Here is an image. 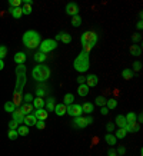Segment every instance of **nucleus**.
I'll return each mask as SVG.
<instances>
[{
    "instance_id": "obj_1",
    "label": "nucleus",
    "mask_w": 143,
    "mask_h": 156,
    "mask_svg": "<svg viewBox=\"0 0 143 156\" xmlns=\"http://www.w3.org/2000/svg\"><path fill=\"white\" fill-rule=\"evenodd\" d=\"M22 42H23V45L27 49H36V47H39L40 43H42V37H40V34L36 30H27L25 34H23V37H22Z\"/></svg>"
},
{
    "instance_id": "obj_2",
    "label": "nucleus",
    "mask_w": 143,
    "mask_h": 156,
    "mask_svg": "<svg viewBox=\"0 0 143 156\" xmlns=\"http://www.w3.org/2000/svg\"><path fill=\"white\" fill-rule=\"evenodd\" d=\"M89 66H90L89 53H86V52L79 53V56L74 59V62H73V67H74V70H77L79 73H85V72L89 70Z\"/></svg>"
},
{
    "instance_id": "obj_3",
    "label": "nucleus",
    "mask_w": 143,
    "mask_h": 156,
    "mask_svg": "<svg viewBox=\"0 0 143 156\" xmlns=\"http://www.w3.org/2000/svg\"><path fill=\"white\" fill-rule=\"evenodd\" d=\"M50 67L46 65H36L33 67L32 70V76L34 80H37V82H45L47 79L50 78Z\"/></svg>"
},
{
    "instance_id": "obj_4",
    "label": "nucleus",
    "mask_w": 143,
    "mask_h": 156,
    "mask_svg": "<svg viewBox=\"0 0 143 156\" xmlns=\"http://www.w3.org/2000/svg\"><path fill=\"white\" fill-rule=\"evenodd\" d=\"M98 42H99V34L96 32H93V30L85 32L80 36V43H82V45H89L92 49L98 45Z\"/></svg>"
},
{
    "instance_id": "obj_5",
    "label": "nucleus",
    "mask_w": 143,
    "mask_h": 156,
    "mask_svg": "<svg viewBox=\"0 0 143 156\" xmlns=\"http://www.w3.org/2000/svg\"><path fill=\"white\" fill-rule=\"evenodd\" d=\"M40 50L39 52H42V53H50V52H53L56 47H57V42L54 39H45V40H42V43H40Z\"/></svg>"
},
{
    "instance_id": "obj_6",
    "label": "nucleus",
    "mask_w": 143,
    "mask_h": 156,
    "mask_svg": "<svg viewBox=\"0 0 143 156\" xmlns=\"http://www.w3.org/2000/svg\"><path fill=\"white\" fill-rule=\"evenodd\" d=\"M66 113L72 117H77V116H82V104H77V103H72L69 106H66Z\"/></svg>"
},
{
    "instance_id": "obj_7",
    "label": "nucleus",
    "mask_w": 143,
    "mask_h": 156,
    "mask_svg": "<svg viewBox=\"0 0 143 156\" xmlns=\"http://www.w3.org/2000/svg\"><path fill=\"white\" fill-rule=\"evenodd\" d=\"M92 122H93V117L92 116H77L74 117V120H73V125L76 126V128H79V129H85L87 125H90Z\"/></svg>"
},
{
    "instance_id": "obj_8",
    "label": "nucleus",
    "mask_w": 143,
    "mask_h": 156,
    "mask_svg": "<svg viewBox=\"0 0 143 156\" xmlns=\"http://www.w3.org/2000/svg\"><path fill=\"white\" fill-rule=\"evenodd\" d=\"M79 10H80V7H79L77 3H74V1H69L67 4H66V14H69V16H76L79 14Z\"/></svg>"
},
{
    "instance_id": "obj_9",
    "label": "nucleus",
    "mask_w": 143,
    "mask_h": 156,
    "mask_svg": "<svg viewBox=\"0 0 143 156\" xmlns=\"http://www.w3.org/2000/svg\"><path fill=\"white\" fill-rule=\"evenodd\" d=\"M54 40H56V42H63L65 45H67V43H70L72 42V36L66 32H59L57 34H56Z\"/></svg>"
},
{
    "instance_id": "obj_10",
    "label": "nucleus",
    "mask_w": 143,
    "mask_h": 156,
    "mask_svg": "<svg viewBox=\"0 0 143 156\" xmlns=\"http://www.w3.org/2000/svg\"><path fill=\"white\" fill-rule=\"evenodd\" d=\"M33 115L36 116V119H37V120H46V119H47V116H49V112L46 110L45 107H42V109H36Z\"/></svg>"
},
{
    "instance_id": "obj_11",
    "label": "nucleus",
    "mask_w": 143,
    "mask_h": 156,
    "mask_svg": "<svg viewBox=\"0 0 143 156\" xmlns=\"http://www.w3.org/2000/svg\"><path fill=\"white\" fill-rule=\"evenodd\" d=\"M12 119H13L14 122H17L19 125H22L23 120H25V115H23V112L20 110V109H16V110L12 113Z\"/></svg>"
},
{
    "instance_id": "obj_12",
    "label": "nucleus",
    "mask_w": 143,
    "mask_h": 156,
    "mask_svg": "<svg viewBox=\"0 0 143 156\" xmlns=\"http://www.w3.org/2000/svg\"><path fill=\"white\" fill-rule=\"evenodd\" d=\"M26 59H27L26 53H23V52H17L16 54H14L13 60H14V63H16V65H25Z\"/></svg>"
},
{
    "instance_id": "obj_13",
    "label": "nucleus",
    "mask_w": 143,
    "mask_h": 156,
    "mask_svg": "<svg viewBox=\"0 0 143 156\" xmlns=\"http://www.w3.org/2000/svg\"><path fill=\"white\" fill-rule=\"evenodd\" d=\"M99 83V79L96 75H93V73H90L89 76H86V85L89 86V87H95V86Z\"/></svg>"
},
{
    "instance_id": "obj_14",
    "label": "nucleus",
    "mask_w": 143,
    "mask_h": 156,
    "mask_svg": "<svg viewBox=\"0 0 143 156\" xmlns=\"http://www.w3.org/2000/svg\"><path fill=\"white\" fill-rule=\"evenodd\" d=\"M36 122H37V119H36V116H34L33 113H30V115H26V116H25V120H23L25 126H27V128L34 126V125H36Z\"/></svg>"
},
{
    "instance_id": "obj_15",
    "label": "nucleus",
    "mask_w": 143,
    "mask_h": 156,
    "mask_svg": "<svg viewBox=\"0 0 143 156\" xmlns=\"http://www.w3.org/2000/svg\"><path fill=\"white\" fill-rule=\"evenodd\" d=\"M124 129H126V132L135 133V132H139V130H140V126H139V123H137V122H133V123H126Z\"/></svg>"
},
{
    "instance_id": "obj_16",
    "label": "nucleus",
    "mask_w": 143,
    "mask_h": 156,
    "mask_svg": "<svg viewBox=\"0 0 143 156\" xmlns=\"http://www.w3.org/2000/svg\"><path fill=\"white\" fill-rule=\"evenodd\" d=\"M89 86L86 85V83H83V85H79L77 86V95L79 96H82V98H85V96H87V93H89Z\"/></svg>"
},
{
    "instance_id": "obj_17",
    "label": "nucleus",
    "mask_w": 143,
    "mask_h": 156,
    "mask_svg": "<svg viewBox=\"0 0 143 156\" xmlns=\"http://www.w3.org/2000/svg\"><path fill=\"white\" fill-rule=\"evenodd\" d=\"M20 110L23 112V115L26 116V115H30L33 110H34V107H33L32 103H23L20 106Z\"/></svg>"
},
{
    "instance_id": "obj_18",
    "label": "nucleus",
    "mask_w": 143,
    "mask_h": 156,
    "mask_svg": "<svg viewBox=\"0 0 143 156\" xmlns=\"http://www.w3.org/2000/svg\"><path fill=\"white\" fill-rule=\"evenodd\" d=\"M54 106H56L54 98H47V100H45V109L47 112H53L54 110Z\"/></svg>"
},
{
    "instance_id": "obj_19",
    "label": "nucleus",
    "mask_w": 143,
    "mask_h": 156,
    "mask_svg": "<svg viewBox=\"0 0 143 156\" xmlns=\"http://www.w3.org/2000/svg\"><path fill=\"white\" fill-rule=\"evenodd\" d=\"M9 13L12 14L14 19H20V17L23 16V13H22V7H10V9H9Z\"/></svg>"
},
{
    "instance_id": "obj_20",
    "label": "nucleus",
    "mask_w": 143,
    "mask_h": 156,
    "mask_svg": "<svg viewBox=\"0 0 143 156\" xmlns=\"http://www.w3.org/2000/svg\"><path fill=\"white\" fill-rule=\"evenodd\" d=\"M54 113L57 115V116H63V115H66V104L63 103H59L54 106Z\"/></svg>"
},
{
    "instance_id": "obj_21",
    "label": "nucleus",
    "mask_w": 143,
    "mask_h": 156,
    "mask_svg": "<svg viewBox=\"0 0 143 156\" xmlns=\"http://www.w3.org/2000/svg\"><path fill=\"white\" fill-rule=\"evenodd\" d=\"M32 104H33L34 109H42V107H45V99L43 98H34Z\"/></svg>"
},
{
    "instance_id": "obj_22",
    "label": "nucleus",
    "mask_w": 143,
    "mask_h": 156,
    "mask_svg": "<svg viewBox=\"0 0 143 156\" xmlns=\"http://www.w3.org/2000/svg\"><path fill=\"white\" fill-rule=\"evenodd\" d=\"M72 103H74V95L73 93H66L65 98H63V104L69 106Z\"/></svg>"
},
{
    "instance_id": "obj_23",
    "label": "nucleus",
    "mask_w": 143,
    "mask_h": 156,
    "mask_svg": "<svg viewBox=\"0 0 143 156\" xmlns=\"http://www.w3.org/2000/svg\"><path fill=\"white\" fill-rule=\"evenodd\" d=\"M104 140H106V143L107 145H110V146H113V145H116V136L115 135H112V133H106L104 135Z\"/></svg>"
},
{
    "instance_id": "obj_24",
    "label": "nucleus",
    "mask_w": 143,
    "mask_h": 156,
    "mask_svg": "<svg viewBox=\"0 0 143 156\" xmlns=\"http://www.w3.org/2000/svg\"><path fill=\"white\" fill-rule=\"evenodd\" d=\"M133 76H135V72L132 70V69H123V72H122V78L124 80H130Z\"/></svg>"
},
{
    "instance_id": "obj_25",
    "label": "nucleus",
    "mask_w": 143,
    "mask_h": 156,
    "mask_svg": "<svg viewBox=\"0 0 143 156\" xmlns=\"http://www.w3.org/2000/svg\"><path fill=\"white\" fill-rule=\"evenodd\" d=\"M33 59H34V62H37V63H40V65H43V62L46 60V54L45 53H42V52H37V53H34Z\"/></svg>"
},
{
    "instance_id": "obj_26",
    "label": "nucleus",
    "mask_w": 143,
    "mask_h": 156,
    "mask_svg": "<svg viewBox=\"0 0 143 156\" xmlns=\"http://www.w3.org/2000/svg\"><path fill=\"white\" fill-rule=\"evenodd\" d=\"M124 119H126V123H133V122L137 120V115L135 112H129V113L124 116Z\"/></svg>"
},
{
    "instance_id": "obj_27",
    "label": "nucleus",
    "mask_w": 143,
    "mask_h": 156,
    "mask_svg": "<svg viewBox=\"0 0 143 156\" xmlns=\"http://www.w3.org/2000/svg\"><path fill=\"white\" fill-rule=\"evenodd\" d=\"M82 110H83V113L90 115L92 112H93V103H90V102H86V103H83V104H82Z\"/></svg>"
},
{
    "instance_id": "obj_28",
    "label": "nucleus",
    "mask_w": 143,
    "mask_h": 156,
    "mask_svg": "<svg viewBox=\"0 0 143 156\" xmlns=\"http://www.w3.org/2000/svg\"><path fill=\"white\" fill-rule=\"evenodd\" d=\"M16 130H17L19 136H27V135H29V128L25 126V125H19V128Z\"/></svg>"
},
{
    "instance_id": "obj_29",
    "label": "nucleus",
    "mask_w": 143,
    "mask_h": 156,
    "mask_svg": "<svg viewBox=\"0 0 143 156\" xmlns=\"http://www.w3.org/2000/svg\"><path fill=\"white\" fill-rule=\"evenodd\" d=\"M4 110H6L7 113H13V112L16 110V104H14L12 100H9V102L4 103Z\"/></svg>"
},
{
    "instance_id": "obj_30",
    "label": "nucleus",
    "mask_w": 143,
    "mask_h": 156,
    "mask_svg": "<svg viewBox=\"0 0 143 156\" xmlns=\"http://www.w3.org/2000/svg\"><path fill=\"white\" fill-rule=\"evenodd\" d=\"M115 122H116V125L119 128H124V126H126V119H124L123 115H117L116 119H115Z\"/></svg>"
},
{
    "instance_id": "obj_31",
    "label": "nucleus",
    "mask_w": 143,
    "mask_h": 156,
    "mask_svg": "<svg viewBox=\"0 0 143 156\" xmlns=\"http://www.w3.org/2000/svg\"><path fill=\"white\" fill-rule=\"evenodd\" d=\"M116 106H117V100H116V99H107V100H106V107H107L109 110H113Z\"/></svg>"
},
{
    "instance_id": "obj_32",
    "label": "nucleus",
    "mask_w": 143,
    "mask_h": 156,
    "mask_svg": "<svg viewBox=\"0 0 143 156\" xmlns=\"http://www.w3.org/2000/svg\"><path fill=\"white\" fill-rule=\"evenodd\" d=\"M80 25H82V17H80L79 14L73 16V17H72V26H73V27H79Z\"/></svg>"
},
{
    "instance_id": "obj_33",
    "label": "nucleus",
    "mask_w": 143,
    "mask_h": 156,
    "mask_svg": "<svg viewBox=\"0 0 143 156\" xmlns=\"http://www.w3.org/2000/svg\"><path fill=\"white\" fill-rule=\"evenodd\" d=\"M130 53H132L133 56H140V54H142V49H140L139 46L133 45L132 47H130Z\"/></svg>"
},
{
    "instance_id": "obj_34",
    "label": "nucleus",
    "mask_w": 143,
    "mask_h": 156,
    "mask_svg": "<svg viewBox=\"0 0 143 156\" xmlns=\"http://www.w3.org/2000/svg\"><path fill=\"white\" fill-rule=\"evenodd\" d=\"M126 135H127V132H126V129L124 128H119V130L116 132V139H123V137H126Z\"/></svg>"
},
{
    "instance_id": "obj_35",
    "label": "nucleus",
    "mask_w": 143,
    "mask_h": 156,
    "mask_svg": "<svg viewBox=\"0 0 143 156\" xmlns=\"http://www.w3.org/2000/svg\"><path fill=\"white\" fill-rule=\"evenodd\" d=\"M7 137L10 139V140H16L17 137H19V133H17V130H10L7 132Z\"/></svg>"
},
{
    "instance_id": "obj_36",
    "label": "nucleus",
    "mask_w": 143,
    "mask_h": 156,
    "mask_svg": "<svg viewBox=\"0 0 143 156\" xmlns=\"http://www.w3.org/2000/svg\"><path fill=\"white\" fill-rule=\"evenodd\" d=\"M95 103L98 104V106H106V99L103 96H98L96 100H95Z\"/></svg>"
},
{
    "instance_id": "obj_37",
    "label": "nucleus",
    "mask_w": 143,
    "mask_h": 156,
    "mask_svg": "<svg viewBox=\"0 0 143 156\" xmlns=\"http://www.w3.org/2000/svg\"><path fill=\"white\" fill-rule=\"evenodd\" d=\"M6 56H7V47L4 45H1V46H0V59L3 60Z\"/></svg>"
},
{
    "instance_id": "obj_38",
    "label": "nucleus",
    "mask_w": 143,
    "mask_h": 156,
    "mask_svg": "<svg viewBox=\"0 0 143 156\" xmlns=\"http://www.w3.org/2000/svg\"><path fill=\"white\" fill-rule=\"evenodd\" d=\"M22 13L30 14L32 13V6H30V4H23V7H22Z\"/></svg>"
},
{
    "instance_id": "obj_39",
    "label": "nucleus",
    "mask_w": 143,
    "mask_h": 156,
    "mask_svg": "<svg viewBox=\"0 0 143 156\" xmlns=\"http://www.w3.org/2000/svg\"><path fill=\"white\" fill-rule=\"evenodd\" d=\"M9 6L20 7V6H22V0H9Z\"/></svg>"
},
{
    "instance_id": "obj_40",
    "label": "nucleus",
    "mask_w": 143,
    "mask_h": 156,
    "mask_svg": "<svg viewBox=\"0 0 143 156\" xmlns=\"http://www.w3.org/2000/svg\"><path fill=\"white\" fill-rule=\"evenodd\" d=\"M17 128H19V123H17V122H14L13 119H12V120L9 122V129H10V130H16Z\"/></svg>"
},
{
    "instance_id": "obj_41",
    "label": "nucleus",
    "mask_w": 143,
    "mask_h": 156,
    "mask_svg": "<svg viewBox=\"0 0 143 156\" xmlns=\"http://www.w3.org/2000/svg\"><path fill=\"white\" fill-rule=\"evenodd\" d=\"M34 126H36V128H37L39 130H43V129L46 128V123H45V120H37Z\"/></svg>"
},
{
    "instance_id": "obj_42",
    "label": "nucleus",
    "mask_w": 143,
    "mask_h": 156,
    "mask_svg": "<svg viewBox=\"0 0 143 156\" xmlns=\"http://www.w3.org/2000/svg\"><path fill=\"white\" fill-rule=\"evenodd\" d=\"M23 100H25V103H32V102H33L32 93H27V95H25V96H23Z\"/></svg>"
},
{
    "instance_id": "obj_43",
    "label": "nucleus",
    "mask_w": 143,
    "mask_h": 156,
    "mask_svg": "<svg viewBox=\"0 0 143 156\" xmlns=\"http://www.w3.org/2000/svg\"><path fill=\"white\" fill-rule=\"evenodd\" d=\"M45 95H46L45 89H40V87H37V89H36V98H43Z\"/></svg>"
},
{
    "instance_id": "obj_44",
    "label": "nucleus",
    "mask_w": 143,
    "mask_h": 156,
    "mask_svg": "<svg viewBox=\"0 0 143 156\" xmlns=\"http://www.w3.org/2000/svg\"><path fill=\"white\" fill-rule=\"evenodd\" d=\"M106 130H107V133H112L115 130V123H107L106 125Z\"/></svg>"
},
{
    "instance_id": "obj_45",
    "label": "nucleus",
    "mask_w": 143,
    "mask_h": 156,
    "mask_svg": "<svg viewBox=\"0 0 143 156\" xmlns=\"http://www.w3.org/2000/svg\"><path fill=\"white\" fill-rule=\"evenodd\" d=\"M133 69H135V72H139L142 69V63H140V62H135V63H133Z\"/></svg>"
},
{
    "instance_id": "obj_46",
    "label": "nucleus",
    "mask_w": 143,
    "mask_h": 156,
    "mask_svg": "<svg viewBox=\"0 0 143 156\" xmlns=\"http://www.w3.org/2000/svg\"><path fill=\"white\" fill-rule=\"evenodd\" d=\"M77 82H79V85H83V83H86V78L85 76H79Z\"/></svg>"
},
{
    "instance_id": "obj_47",
    "label": "nucleus",
    "mask_w": 143,
    "mask_h": 156,
    "mask_svg": "<svg viewBox=\"0 0 143 156\" xmlns=\"http://www.w3.org/2000/svg\"><path fill=\"white\" fill-rule=\"evenodd\" d=\"M102 115H103V116H106V115H107V113H109V109H107V107H106V106H102Z\"/></svg>"
},
{
    "instance_id": "obj_48",
    "label": "nucleus",
    "mask_w": 143,
    "mask_h": 156,
    "mask_svg": "<svg viewBox=\"0 0 143 156\" xmlns=\"http://www.w3.org/2000/svg\"><path fill=\"white\" fill-rule=\"evenodd\" d=\"M124 152H126V149H124L123 146H120V148L117 149V153H119L120 156H123V155H124Z\"/></svg>"
},
{
    "instance_id": "obj_49",
    "label": "nucleus",
    "mask_w": 143,
    "mask_h": 156,
    "mask_svg": "<svg viewBox=\"0 0 143 156\" xmlns=\"http://www.w3.org/2000/svg\"><path fill=\"white\" fill-rule=\"evenodd\" d=\"M132 39H133V42H139V40H140V34H139V33L133 34V36H132Z\"/></svg>"
},
{
    "instance_id": "obj_50",
    "label": "nucleus",
    "mask_w": 143,
    "mask_h": 156,
    "mask_svg": "<svg viewBox=\"0 0 143 156\" xmlns=\"http://www.w3.org/2000/svg\"><path fill=\"white\" fill-rule=\"evenodd\" d=\"M137 30H142V27H143V23H142V20H139V22H137Z\"/></svg>"
},
{
    "instance_id": "obj_51",
    "label": "nucleus",
    "mask_w": 143,
    "mask_h": 156,
    "mask_svg": "<svg viewBox=\"0 0 143 156\" xmlns=\"http://www.w3.org/2000/svg\"><path fill=\"white\" fill-rule=\"evenodd\" d=\"M107 153H109V156H116V150H115V149H109Z\"/></svg>"
},
{
    "instance_id": "obj_52",
    "label": "nucleus",
    "mask_w": 143,
    "mask_h": 156,
    "mask_svg": "<svg viewBox=\"0 0 143 156\" xmlns=\"http://www.w3.org/2000/svg\"><path fill=\"white\" fill-rule=\"evenodd\" d=\"M3 69H4V62L0 59V70H3Z\"/></svg>"
},
{
    "instance_id": "obj_53",
    "label": "nucleus",
    "mask_w": 143,
    "mask_h": 156,
    "mask_svg": "<svg viewBox=\"0 0 143 156\" xmlns=\"http://www.w3.org/2000/svg\"><path fill=\"white\" fill-rule=\"evenodd\" d=\"M116 156H120V155H116Z\"/></svg>"
}]
</instances>
